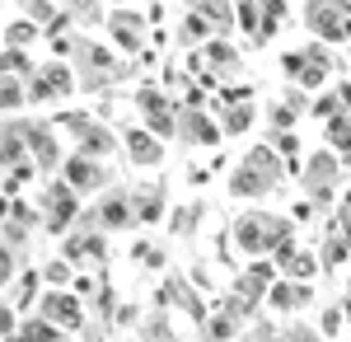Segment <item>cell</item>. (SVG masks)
Returning a JSON list of instances; mask_svg holds the SVG:
<instances>
[{
	"label": "cell",
	"instance_id": "7bdbcfd3",
	"mask_svg": "<svg viewBox=\"0 0 351 342\" xmlns=\"http://www.w3.org/2000/svg\"><path fill=\"white\" fill-rule=\"evenodd\" d=\"M276 342H319V333H314V328H304V323H291V328H281V333H276Z\"/></svg>",
	"mask_w": 351,
	"mask_h": 342
},
{
	"label": "cell",
	"instance_id": "3957f363",
	"mask_svg": "<svg viewBox=\"0 0 351 342\" xmlns=\"http://www.w3.org/2000/svg\"><path fill=\"white\" fill-rule=\"evenodd\" d=\"M38 211H43V230H47V235H71V230L80 225V216H84L80 211V192L66 183L61 174L38 192Z\"/></svg>",
	"mask_w": 351,
	"mask_h": 342
},
{
	"label": "cell",
	"instance_id": "c3c4849f",
	"mask_svg": "<svg viewBox=\"0 0 351 342\" xmlns=\"http://www.w3.org/2000/svg\"><path fill=\"white\" fill-rule=\"evenodd\" d=\"M337 220H342V225H347V230H351V187H347V192H342V211H337Z\"/></svg>",
	"mask_w": 351,
	"mask_h": 342
},
{
	"label": "cell",
	"instance_id": "681fc988",
	"mask_svg": "<svg viewBox=\"0 0 351 342\" xmlns=\"http://www.w3.org/2000/svg\"><path fill=\"white\" fill-rule=\"evenodd\" d=\"M337 94H342V104H347V113H351V80H342V84H337Z\"/></svg>",
	"mask_w": 351,
	"mask_h": 342
},
{
	"label": "cell",
	"instance_id": "277c9868",
	"mask_svg": "<svg viewBox=\"0 0 351 342\" xmlns=\"http://www.w3.org/2000/svg\"><path fill=\"white\" fill-rule=\"evenodd\" d=\"M337 183H342V159L332 155L328 146L304 159V169H300V187H304V197H309L319 211L332 207V192H337Z\"/></svg>",
	"mask_w": 351,
	"mask_h": 342
},
{
	"label": "cell",
	"instance_id": "cb8c5ba5",
	"mask_svg": "<svg viewBox=\"0 0 351 342\" xmlns=\"http://www.w3.org/2000/svg\"><path fill=\"white\" fill-rule=\"evenodd\" d=\"M253 122H258V108H253V99H248V104H225V108H220V127H225V136L253 132Z\"/></svg>",
	"mask_w": 351,
	"mask_h": 342
},
{
	"label": "cell",
	"instance_id": "484cf974",
	"mask_svg": "<svg viewBox=\"0 0 351 342\" xmlns=\"http://www.w3.org/2000/svg\"><path fill=\"white\" fill-rule=\"evenodd\" d=\"M243 328V319L239 315H230L225 305H216V315L206 319V342H230L234 333Z\"/></svg>",
	"mask_w": 351,
	"mask_h": 342
},
{
	"label": "cell",
	"instance_id": "d4e9b609",
	"mask_svg": "<svg viewBox=\"0 0 351 342\" xmlns=\"http://www.w3.org/2000/svg\"><path fill=\"white\" fill-rule=\"evenodd\" d=\"M206 216V202H183V207H173L169 211V230L178 239H188L192 230H197V220Z\"/></svg>",
	"mask_w": 351,
	"mask_h": 342
},
{
	"label": "cell",
	"instance_id": "f907efd6",
	"mask_svg": "<svg viewBox=\"0 0 351 342\" xmlns=\"http://www.w3.org/2000/svg\"><path fill=\"white\" fill-rule=\"evenodd\" d=\"M342 315H347V319H351V295H347V300H342Z\"/></svg>",
	"mask_w": 351,
	"mask_h": 342
},
{
	"label": "cell",
	"instance_id": "f35d334b",
	"mask_svg": "<svg viewBox=\"0 0 351 342\" xmlns=\"http://www.w3.org/2000/svg\"><path fill=\"white\" fill-rule=\"evenodd\" d=\"M132 258H136L141 267H150V272L169 263V253H164L160 244H150V239H141V244H136V249H132Z\"/></svg>",
	"mask_w": 351,
	"mask_h": 342
},
{
	"label": "cell",
	"instance_id": "1f68e13d",
	"mask_svg": "<svg viewBox=\"0 0 351 342\" xmlns=\"http://www.w3.org/2000/svg\"><path fill=\"white\" fill-rule=\"evenodd\" d=\"M136 108H141V117H150V113H169L173 99L164 94L160 84H141V89H136Z\"/></svg>",
	"mask_w": 351,
	"mask_h": 342
},
{
	"label": "cell",
	"instance_id": "e0dca14e",
	"mask_svg": "<svg viewBox=\"0 0 351 342\" xmlns=\"http://www.w3.org/2000/svg\"><path fill=\"white\" fill-rule=\"evenodd\" d=\"M122 146H127V159L141 164V169H155L164 159V141L155 132H145V127H127L122 132Z\"/></svg>",
	"mask_w": 351,
	"mask_h": 342
},
{
	"label": "cell",
	"instance_id": "4dcf8cb0",
	"mask_svg": "<svg viewBox=\"0 0 351 342\" xmlns=\"http://www.w3.org/2000/svg\"><path fill=\"white\" fill-rule=\"evenodd\" d=\"M136 333H141V342H173V328H169V315H164V310L145 315L136 323Z\"/></svg>",
	"mask_w": 351,
	"mask_h": 342
},
{
	"label": "cell",
	"instance_id": "e575fe53",
	"mask_svg": "<svg viewBox=\"0 0 351 342\" xmlns=\"http://www.w3.org/2000/svg\"><path fill=\"white\" fill-rule=\"evenodd\" d=\"M5 76H19V80H33V76H38V66H33L28 47H5Z\"/></svg>",
	"mask_w": 351,
	"mask_h": 342
},
{
	"label": "cell",
	"instance_id": "bcb514c9",
	"mask_svg": "<svg viewBox=\"0 0 351 342\" xmlns=\"http://www.w3.org/2000/svg\"><path fill=\"white\" fill-rule=\"evenodd\" d=\"M342 305H332V310H324V333H337V328H342Z\"/></svg>",
	"mask_w": 351,
	"mask_h": 342
},
{
	"label": "cell",
	"instance_id": "ee69618b",
	"mask_svg": "<svg viewBox=\"0 0 351 342\" xmlns=\"http://www.w3.org/2000/svg\"><path fill=\"white\" fill-rule=\"evenodd\" d=\"M258 5H263L267 19H286V14H291V0H258Z\"/></svg>",
	"mask_w": 351,
	"mask_h": 342
},
{
	"label": "cell",
	"instance_id": "7c38bea8",
	"mask_svg": "<svg viewBox=\"0 0 351 342\" xmlns=\"http://www.w3.org/2000/svg\"><path fill=\"white\" fill-rule=\"evenodd\" d=\"M61 179L75 187V192H104L112 174H108V164H104V159L84 155V150H71L66 164H61Z\"/></svg>",
	"mask_w": 351,
	"mask_h": 342
},
{
	"label": "cell",
	"instance_id": "4fadbf2b",
	"mask_svg": "<svg viewBox=\"0 0 351 342\" xmlns=\"http://www.w3.org/2000/svg\"><path fill=\"white\" fill-rule=\"evenodd\" d=\"M225 127L206 108H178V146H216Z\"/></svg>",
	"mask_w": 351,
	"mask_h": 342
},
{
	"label": "cell",
	"instance_id": "74e56055",
	"mask_svg": "<svg viewBox=\"0 0 351 342\" xmlns=\"http://www.w3.org/2000/svg\"><path fill=\"white\" fill-rule=\"evenodd\" d=\"M19 5H24V19L43 24V33H47V24L61 14V5H56V0H19Z\"/></svg>",
	"mask_w": 351,
	"mask_h": 342
},
{
	"label": "cell",
	"instance_id": "9a60e30c",
	"mask_svg": "<svg viewBox=\"0 0 351 342\" xmlns=\"http://www.w3.org/2000/svg\"><path fill=\"white\" fill-rule=\"evenodd\" d=\"M271 286H276V263H267V258H253V263L239 267V277H234V295L253 300V305H267Z\"/></svg>",
	"mask_w": 351,
	"mask_h": 342
},
{
	"label": "cell",
	"instance_id": "5b68a950",
	"mask_svg": "<svg viewBox=\"0 0 351 342\" xmlns=\"http://www.w3.org/2000/svg\"><path fill=\"white\" fill-rule=\"evenodd\" d=\"M304 28L319 43H347L351 38V0H309L304 5Z\"/></svg>",
	"mask_w": 351,
	"mask_h": 342
},
{
	"label": "cell",
	"instance_id": "44dd1931",
	"mask_svg": "<svg viewBox=\"0 0 351 342\" xmlns=\"http://www.w3.org/2000/svg\"><path fill=\"white\" fill-rule=\"evenodd\" d=\"M117 141H122V136L112 132L108 122H94V127L75 141V150H84V155H94V159H108V155H117Z\"/></svg>",
	"mask_w": 351,
	"mask_h": 342
},
{
	"label": "cell",
	"instance_id": "5bb4252c",
	"mask_svg": "<svg viewBox=\"0 0 351 342\" xmlns=\"http://www.w3.org/2000/svg\"><path fill=\"white\" fill-rule=\"evenodd\" d=\"M61 258L66 263H104L108 258V230H84V225H75L71 235H66V244H61Z\"/></svg>",
	"mask_w": 351,
	"mask_h": 342
},
{
	"label": "cell",
	"instance_id": "f546056e",
	"mask_svg": "<svg viewBox=\"0 0 351 342\" xmlns=\"http://www.w3.org/2000/svg\"><path fill=\"white\" fill-rule=\"evenodd\" d=\"M94 122H99V117H94V113H80V108H61V113H56V127L71 136V141H80Z\"/></svg>",
	"mask_w": 351,
	"mask_h": 342
},
{
	"label": "cell",
	"instance_id": "7a4b0ae2",
	"mask_svg": "<svg viewBox=\"0 0 351 342\" xmlns=\"http://www.w3.org/2000/svg\"><path fill=\"white\" fill-rule=\"evenodd\" d=\"M281 179H286V159L276 155V146H253V150H243L239 164L230 169V197L258 202V197L276 192Z\"/></svg>",
	"mask_w": 351,
	"mask_h": 342
},
{
	"label": "cell",
	"instance_id": "2e32d148",
	"mask_svg": "<svg viewBox=\"0 0 351 342\" xmlns=\"http://www.w3.org/2000/svg\"><path fill=\"white\" fill-rule=\"evenodd\" d=\"M202 56H206V71L225 84V80H239V71H243V56H239V47L230 43V38H211L206 47H202Z\"/></svg>",
	"mask_w": 351,
	"mask_h": 342
},
{
	"label": "cell",
	"instance_id": "8992f818",
	"mask_svg": "<svg viewBox=\"0 0 351 342\" xmlns=\"http://www.w3.org/2000/svg\"><path fill=\"white\" fill-rule=\"evenodd\" d=\"M71 89H80L75 66H71V61H61V56H52V61H43V66H38V76L28 80V104H61Z\"/></svg>",
	"mask_w": 351,
	"mask_h": 342
},
{
	"label": "cell",
	"instance_id": "83f0119b",
	"mask_svg": "<svg viewBox=\"0 0 351 342\" xmlns=\"http://www.w3.org/2000/svg\"><path fill=\"white\" fill-rule=\"evenodd\" d=\"M5 220H10V225H19V230H38V225H43V211H38V202L10 197V211H5Z\"/></svg>",
	"mask_w": 351,
	"mask_h": 342
},
{
	"label": "cell",
	"instance_id": "f6af8a7d",
	"mask_svg": "<svg viewBox=\"0 0 351 342\" xmlns=\"http://www.w3.org/2000/svg\"><path fill=\"white\" fill-rule=\"evenodd\" d=\"M281 71H286L291 80H300V71H304V52H286L281 56Z\"/></svg>",
	"mask_w": 351,
	"mask_h": 342
},
{
	"label": "cell",
	"instance_id": "8fae6325",
	"mask_svg": "<svg viewBox=\"0 0 351 342\" xmlns=\"http://www.w3.org/2000/svg\"><path fill=\"white\" fill-rule=\"evenodd\" d=\"M38 315L47 319V323H56V328H66V333H75L84 323V305L75 290L66 286H47L43 290V300H38Z\"/></svg>",
	"mask_w": 351,
	"mask_h": 342
},
{
	"label": "cell",
	"instance_id": "8d00e7d4",
	"mask_svg": "<svg viewBox=\"0 0 351 342\" xmlns=\"http://www.w3.org/2000/svg\"><path fill=\"white\" fill-rule=\"evenodd\" d=\"M309 113H314V117H324V122H332V117H342V113H347V104H342V94H337V84H328V94H319Z\"/></svg>",
	"mask_w": 351,
	"mask_h": 342
},
{
	"label": "cell",
	"instance_id": "ac0fdd59",
	"mask_svg": "<svg viewBox=\"0 0 351 342\" xmlns=\"http://www.w3.org/2000/svg\"><path fill=\"white\" fill-rule=\"evenodd\" d=\"M132 207H136V220L141 225H160L164 216H169V187L164 183L132 187Z\"/></svg>",
	"mask_w": 351,
	"mask_h": 342
},
{
	"label": "cell",
	"instance_id": "30bf717a",
	"mask_svg": "<svg viewBox=\"0 0 351 342\" xmlns=\"http://www.w3.org/2000/svg\"><path fill=\"white\" fill-rule=\"evenodd\" d=\"M160 310H183L192 323H206V300L197 295V282H188L183 272H169L160 282Z\"/></svg>",
	"mask_w": 351,
	"mask_h": 342
},
{
	"label": "cell",
	"instance_id": "9c48e42d",
	"mask_svg": "<svg viewBox=\"0 0 351 342\" xmlns=\"http://www.w3.org/2000/svg\"><path fill=\"white\" fill-rule=\"evenodd\" d=\"M80 225L84 230H132V225H141V220H136V207H132V192H127V187L104 192L99 207L80 216Z\"/></svg>",
	"mask_w": 351,
	"mask_h": 342
},
{
	"label": "cell",
	"instance_id": "ffe728a7",
	"mask_svg": "<svg viewBox=\"0 0 351 342\" xmlns=\"http://www.w3.org/2000/svg\"><path fill=\"white\" fill-rule=\"evenodd\" d=\"M276 267H281V277H291V282H309L324 263H319V253H304V249H295V239H291V244L276 249Z\"/></svg>",
	"mask_w": 351,
	"mask_h": 342
},
{
	"label": "cell",
	"instance_id": "7dc6e473",
	"mask_svg": "<svg viewBox=\"0 0 351 342\" xmlns=\"http://www.w3.org/2000/svg\"><path fill=\"white\" fill-rule=\"evenodd\" d=\"M117 323H141V310H136V305H122V310H117Z\"/></svg>",
	"mask_w": 351,
	"mask_h": 342
},
{
	"label": "cell",
	"instance_id": "b9f144b4",
	"mask_svg": "<svg viewBox=\"0 0 351 342\" xmlns=\"http://www.w3.org/2000/svg\"><path fill=\"white\" fill-rule=\"evenodd\" d=\"M281 104L291 108V113H309V108H314V104H309V89H300V84H295V89H286V94H281Z\"/></svg>",
	"mask_w": 351,
	"mask_h": 342
},
{
	"label": "cell",
	"instance_id": "d590c367",
	"mask_svg": "<svg viewBox=\"0 0 351 342\" xmlns=\"http://www.w3.org/2000/svg\"><path fill=\"white\" fill-rule=\"evenodd\" d=\"M234 14H239V33H248V38H253V33L263 28V19H267L258 0H234Z\"/></svg>",
	"mask_w": 351,
	"mask_h": 342
},
{
	"label": "cell",
	"instance_id": "ba28073f",
	"mask_svg": "<svg viewBox=\"0 0 351 342\" xmlns=\"http://www.w3.org/2000/svg\"><path fill=\"white\" fill-rule=\"evenodd\" d=\"M104 28H108V43L117 47V52H127V56H141V52H145L150 24H145V14H141V10H132V5H117V10H108Z\"/></svg>",
	"mask_w": 351,
	"mask_h": 342
},
{
	"label": "cell",
	"instance_id": "4316f807",
	"mask_svg": "<svg viewBox=\"0 0 351 342\" xmlns=\"http://www.w3.org/2000/svg\"><path fill=\"white\" fill-rule=\"evenodd\" d=\"M61 10H66L75 24H84V28H94V24H104V19H108L104 0H61Z\"/></svg>",
	"mask_w": 351,
	"mask_h": 342
},
{
	"label": "cell",
	"instance_id": "60d3db41",
	"mask_svg": "<svg viewBox=\"0 0 351 342\" xmlns=\"http://www.w3.org/2000/svg\"><path fill=\"white\" fill-rule=\"evenodd\" d=\"M295 117H300V113H291L286 104H271V113H267V127H271V132H295Z\"/></svg>",
	"mask_w": 351,
	"mask_h": 342
},
{
	"label": "cell",
	"instance_id": "f1b7e54d",
	"mask_svg": "<svg viewBox=\"0 0 351 342\" xmlns=\"http://www.w3.org/2000/svg\"><path fill=\"white\" fill-rule=\"evenodd\" d=\"M43 38L47 33H43V24H33V19H14V24L5 28V47H33Z\"/></svg>",
	"mask_w": 351,
	"mask_h": 342
},
{
	"label": "cell",
	"instance_id": "816d5d0a",
	"mask_svg": "<svg viewBox=\"0 0 351 342\" xmlns=\"http://www.w3.org/2000/svg\"><path fill=\"white\" fill-rule=\"evenodd\" d=\"M5 342H24V333H10V338H5Z\"/></svg>",
	"mask_w": 351,
	"mask_h": 342
},
{
	"label": "cell",
	"instance_id": "7402d4cb",
	"mask_svg": "<svg viewBox=\"0 0 351 342\" xmlns=\"http://www.w3.org/2000/svg\"><path fill=\"white\" fill-rule=\"evenodd\" d=\"M173 38H178V47H206L216 33H211V24H206L197 10H183V14H178V33H173Z\"/></svg>",
	"mask_w": 351,
	"mask_h": 342
},
{
	"label": "cell",
	"instance_id": "d6986e66",
	"mask_svg": "<svg viewBox=\"0 0 351 342\" xmlns=\"http://www.w3.org/2000/svg\"><path fill=\"white\" fill-rule=\"evenodd\" d=\"M309 300H314V286H309V282H291V277H276V286L267 290V305L276 315H295Z\"/></svg>",
	"mask_w": 351,
	"mask_h": 342
},
{
	"label": "cell",
	"instance_id": "603a6c76",
	"mask_svg": "<svg viewBox=\"0 0 351 342\" xmlns=\"http://www.w3.org/2000/svg\"><path fill=\"white\" fill-rule=\"evenodd\" d=\"M324 146L342 159V164H351V113H342V117L324 122Z\"/></svg>",
	"mask_w": 351,
	"mask_h": 342
},
{
	"label": "cell",
	"instance_id": "6da1fadb",
	"mask_svg": "<svg viewBox=\"0 0 351 342\" xmlns=\"http://www.w3.org/2000/svg\"><path fill=\"white\" fill-rule=\"evenodd\" d=\"M291 239H295V220H291V216H276V211H263V207L234 216V225H230V244L239 249L248 263L276 253V249L291 244Z\"/></svg>",
	"mask_w": 351,
	"mask_h": 342
},
{
	"label": "cell",
	"instance_id": "52a82bcc",
	"mask_svg": "<svg viewBox=\"0 0 351 342\" xmlns=\"http://www.w3.org/2000/svg\"><path fill=\"white\" fill-rule=\"evenodd\" d=\"M24 122V136H28V159L38 164V174H61L66 164V150H61V127L56 122H38V117H19Z\"/></svg>",
	"mask_w": 351,
	"mask_h": 342
},
{
	"label": "cell",
	"instance_id": "d6a6232c",
	"mask_svg": "<svg viewBox=\"0 0 351 342\" xmlns=\"http://www.w3.org/2000/svg\"><path fill=\"white\" fill-rule=\"evenodd\" d=\"M0 104H5V113H10V117H14L19 108H28V80L5 76V84H0Z\"/></svg>",
	"mask_w": 351,
	"mask_h": 342
},
{
	"label": "cell",
	"instance_id": "ab89813d",
	"mask_svg": "<svg viewBox=\"0 0 351 342\" xmlns=\"http://www.w3.org/2000/svg\"><path fill=\"white\" fill-rule=\"evenodd\" d=\"M43 277H47V286H71V277H75V263L56 258V263H47V267H43Z\"/></svg>",
	"mask_w": 351,
	"mask_h": 342
},
{
	"label": "cell",
	"instance_id": "836d02e7",
	"mask_svg": "<svg viewBox=\"0 0 351 342\" xmlns=\"http://www.w3.org/2000/svg\"><path fill=\"white\" fill-rule=\"evenodd\" d=\"M24 342H66V328H56L43 315H33V319H24Z\"/></svg>",
	"mask_w": 351,
	"mask_h": 342
}]
</instances>
